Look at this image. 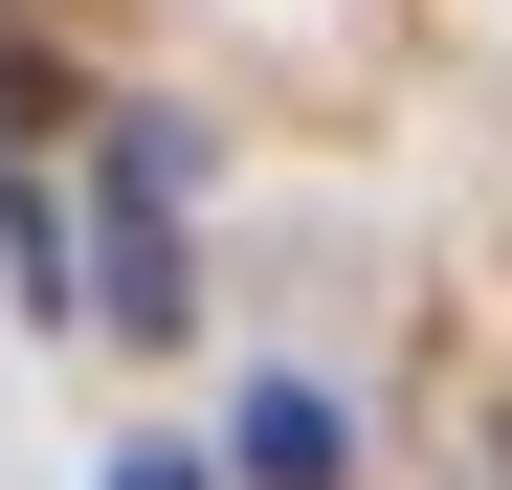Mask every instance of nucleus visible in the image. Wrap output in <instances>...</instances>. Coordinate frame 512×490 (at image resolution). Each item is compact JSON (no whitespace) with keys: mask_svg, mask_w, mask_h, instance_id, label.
I'll return each instance as SVG.
<instances>
[{"mask_svg":"<svg viewBox=\"0 0 512 490\" xmlns=\"http://www.w3.org/2000/svg\"><path fill=\"white\" fill-rule=\"evenodd\" d=\"M357 424H334V379H245V490H334Z\"/></svg>","mask_w":512,"mask_h":490,"instance_id":"obj_1","label":"nucleus"},{"mask_svg":"<svg viewBox=\"0 0 512 490\" xmlns=\"http://www.w3.org/2000/svg\"><path fill=\"white\" fill-rule=\"evenodd\" d=\"M90 490H201V468H179V446H112V468H90Z\"/></svg>","mask_w":512,"mask_h":490,"instance_id":"obj_2","label":"nucleus"}]
</instances>
